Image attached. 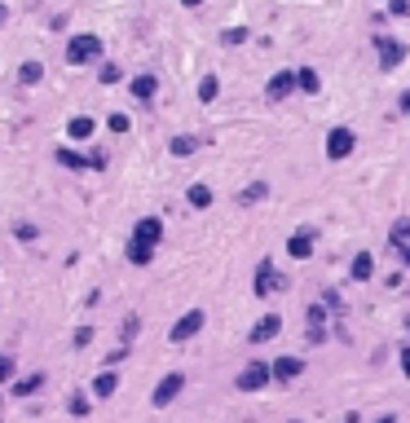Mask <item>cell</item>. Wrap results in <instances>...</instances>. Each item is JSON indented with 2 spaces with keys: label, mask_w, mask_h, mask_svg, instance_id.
Listing matches in <instances>:
<instances>
[{
  "label": "cell",
  "mask_w": 410,
  "mask_h": 423,
  "mask_svg": "<svg viewBox=\"0 0 410 423\" xmlns=\"http://www.w3.org/2000/svg\"><path fill=\"white\" fill-rule=\"evenodd\" d=\"M106 124H111V132H128V115H124V111H115L111 119H106Z\"/></svg>",
  "instance_id": "cell-33"
},
{
  "label": "cell",
  "mask_w": 410,
  "mask_h": 423,
  "mask_svg": "<svg viewBox=\"0 0 410 423\" xmlns=\"http://www.w3.org/2000/svg\"><path fill=\"white\" fill-rule=\"evenodd\" d=\"M278 331H283V318H278V313H269V318H260L256 326H251L247 340H251V344H265V340H274Z\"/></svg>",
  "instance_id": "cell-12"
},
{
  "label": "cell",
  "mask_w": 410,
  "mask_h": 423,
  "mask_svg": "<svg viewBox=\"0 0 410 423\" xmlns=\"http://www.w3.org/2000/svg\"><path fill=\"white\" fill-rule=\"evenodd\" d=\"M181 5H190V9H195V5H203V0H181Z\"/></svg>",
  "instance_id": "cell-42"
},
{
  "label": "cell",
  "mask_w": 410,
  "mask_h": 423,
  "mask_svg": "<svg viewBox=\"0 0 410 423\" xmlns=\"http://www.w3.org/2000/svg\"><path fill=\"white\" fill-rule=\"evenodd\" d=\"M128 260H132V264H150V260H154V247L132 243V238H128Z\"/></svg>",
  "instance_id": "cell-24"
},
{
  "label": "cell",
  "mask_w": 410,
  "mask_h": 423,
  "mask_svg": "<svg viewBox=\"0 0 410 423\" xmlns=\"http://www.w3.org/2000/svg\"><path fill=\"white\" fill-rule=\"evenodd\" d=\"M265 195H269V181H251L243 195H238V203H243V208H251V203H260Z\"/></svg>",
  "instance_id": "cell-21"
},
{
  "label": "cell",
  "mask_w": 410,
  "mask_h": 423,
  "mask_svg": "<svg viewBox=\"0 0 410 423\" xmlns=\"http://www.w3.org/2000/svg\"><path fill=\"white\" fill-rule=\"evenodd\" d=\"M40 388H44V375L35 370V375H27V379H18V384H14V397H35Z\"/></svg>",
  "instance_id": "cell-18"
},
{
  "label": "cell",
  "mask_w": 410,
  "mask_h": 423,
  "mask_svg": "<svg viewBox=\"0 0 410 423\" xmlns=\"http://www.w3.org/2000/svg\"><path fill=\"white\" fill-rule=\"evenodd\" d=\"M397 260H402L406 269H410V247H397Z\"/></svg>",
  "instance_id": "cell-38"
},
{
  "label": "cell",
  "mask_w": 410,
  "mask_h": 423,
  "mask_svg": "<svg viewBox=\"0 0 410 423\" xmlns=\"http://www.w3.org/2000/svg\"><path fill=\"white\" fill-rule=\"evenodd\" d=\"M186 199H190V208H199V212H203V208H212V190H208V186H199V181L186 190Z\"/></svg>",
  "instance_id": "cell-22"
},
{
  "label": "cell",
  "mask_w": 410,
  "mask_h": 423,
  "mask_svg": "<svg viewBox=\"0 0 410 423\" xmlns=\"http://www.w3.org/2000/svg\"><path fill=\"white\" fill-rule=\"evenodd\" d=\"M283 287H287V278L274 269V260H260V264H256V282H251V291H256V296H269V291H283Z\"/></svg>",
  "instance_id": "cell-5"
},
{
  "label": "cell",
  "mask_w": 410,
  "mask_h": 423,
  "mask_svg": "<svg viewBox=\"0 0 410 423\" xmlns=\"http://www.w3.org/2000/svg\"><path fill=\"white\" fill-rule=\"evenodd\" d=\"M216 93H221V80H216V75H203V80H199V102H212Z\"/></svg>",
  "instance_id": "cell-25"
},
{
  "label": "cell",
  "mask_w": 410,
  "mask_h": 423,
  "mask_svg": "<svg viewBox=\"0 0 410 423\" xmlns=\"http://www.w3.org/2000/svg\"><path fill=\"white\" fill-rule=\"evenodd\" d=\"M348 273H353V282H371V273H375V256H371V251H357L353 264H348Z\"/></svg>",
  "instance_id": "cell-14"
},
{
  "label": "cell",
  "mask_w": 410,
  "mask_h": 423,
  "mask_svg": "<svg viewBox=\"0 0 410 423\" xmlns=\"http://www.w3.org/2000/svg\"><path fill=\"white\" fill-rule=\"evenodd\" d=\"M124 357H128V348H115V353H106V366H119Z\"/></svg>",
  "instance_id": "cell-37"
},
{
  "label": "cell",
  "mask_w": 410,
  "mask_h": 423,
  "mask_svg": "<svg viewBox=\"0 0 410 423\" xmlns=\"http://www.w3.org/2000/svg\"><path fill=\"white\" fill-rule=\"evenodd\" d=\"M221 40H225V44H243V40H247V31H243V27H230V31L221 35Z\"/></svg>",
  "instance_id": "cell-35"
},
{
  "label": "cell",
  "mask_w": 410,
  "mask_h": 423,
  "mask_svg": "<svg viewBox=\"0 0 410 423\" xmlns=\"http://www.w3.org/2000/svg\"><path fill=\"white\" fill-rule=\"evenodd\" d=\"M57 163H62V168H75V172H80V168H93L89 159H84V154H75V150H66V146H57Z\"/></svg>",
  "instance_id": "cell-23"
},
{
  "label": "cell",
  "mask_w": 410,
  "mask_h": 423,
  "mask_svg": "<svg viewBox=\"0 0 410 423\" xmlns=\"http://www.w3.org/2000/svg\"><path fill=\"white\" fill-rule=\"evenodd\" d=\"M40 75H44V66H40V62H22V71H18V80H22V84H40Z\"/></svg>",
  "instance_id": "cell-28"
},
{
  "label": "cell",
  "mask_w": 410,
  "mask_h": 423,
  "mask_svg": "<svg viewBox=\"0 0 410 423\" xmlns=\"http://www.w3.org/2000/svg\"><path fill=\"white\" fill-rule=\"evenodd\" d=\"M406 331H410V318H406Z\"/></svg>",
  "instance_id": "cell-44"
},
{
  "label": "cell",
  "mask_w": 410,
  "mask_h": 423,
  "mask_svg": "<svg viewBox=\"0 0 410 423\" xmlns=\"http://www.w3.org/2000/svg\"><path fill=\"white\" fill-rule=\"evenodd\" d=\"M402 111H406V115H410V89H406V93H402Z\"/></svg>",
  "instance_id": "cell-40"
},
{
  "label": "cell",
  "mask_w": 410,
  "mask_h": 423,
  "mask_svg": "<svg viewBox=\"0 0 410 423\" xmlns=\"http://www.w3.org/2000/svg\"><path fill=\"white\" fill-rule=\"evenodd\" d=\"M9 379H14V357L0 353V384H9Z\"/></svg>",
  "instance_id": "cell-32"
},
{
  "label": "cell",
  "mask_w": 410,
  "mask_h": 423,
  "mask_svg": "<svg viewBox=\"0 0 410 423\" xmlns=\"http://www.w3.org/2000/svg\"><path fill=\"white\" fill-rule=\"evenodd\" d=\"M389 243H393V247H410V216L393 221V229H389Z\"/></svg>",
  "instance_id": "cell-19"
},
{
  "label": "cell",
  "mask_w": 410,
  "mask_h": 423,
  "mask_svg": "<svg viewBox=\"0 0 410 423\" xmlns=\"http://www.w3.org/2000/svg\"><path fill=\"white\" fill-rule=\"evenodd\" d=\"M5 18H9V9H5V5H0V27H5Z\"/></svg>",
  "instance_id": "cell-41"
},
{
  "label": "cell",
  "mask_w": 410,
  "mask_h": 423,
  "mask_svg": "<svg viewBox=\"0 0 410 423\" xmlns=\"http://www.w3.org/2000/svg\"><path fill=\"white\" fill-rule=\"evenodd\" d=\"M168 150H172L177 159H186V154H195V150H199V137H190V132H181V137H172V141H168Z\"/></svg>",
  "instance_id": "cell-16"
},
{
  "label": "cell",
  "mask_w": 410,
  "mask_h": 423,
  "mask_svg": "<svg viewBox=\"0 0 410 423\" xmlns=\"http://www.w3.org/2000/svg\"><path fill=\"white\" fill-rule=\"evenodd\" d=\"M375 49H380V71H393L406 57V44L393 40V35H375Z\"/></svg>",
  "instance_id": "cell-7"
},
{
  "label": "cell",
  "mask_w": 410,
  "mask_h": 423,
  "mask_svg": "<svg viewBox=\"0 0 410 423\" xmlns=\"http://www.w3.org/2000/svg\"><path fill=\"white\" fill-rule=\"evenodd\" d=\"M402 370L410 375V348H402Z\"/></svg>",
  "instance_id": "cell-39"
},
{
  "label": "cell",
  "mask_w": 410,
  "mask_h": 423,
  "mask_svg": "<svg viewBox=\"0 0 410 423\" xmlns=\"http://www.w3.org/2000/svg\"><path fill=\"white\" fill-rule=\"evenodd\" d=\"M93 128H98V124H93L89 115H75V119L66 124V137H71V141H89V137H93Z\"/></svg>",
  "instance_id": "cell-15"
},
{
  "label": "cell",
  "mask_w": 410,
  "mask_h": 423,
  "mask_svg": "<svg viewBox=\"0 0 410 423\" xmlns=\"http://www.w3.org/2000/svg\"><path fill=\"white\" fill-rule=\"evenodd\" d=\"M296 89H300V93H309V98H313V93H318V89H322V80H318V71H309V66H305V71H296Z\"/></svg>",
  "instance_id": "cell-20"
},
{
  "label": "cell",
  "mask_w": 410,
  "mask_h": 423,
  "mask_svg": "<svg viewBox=\"0 0 410 423\" xmlns=\"http://www.w3.org/2000/svg\"><path fill=\"white\" fill-rule=\"evenodd\" d=\"M115 388H119V379L111 370H102L98 379H93V397H102V402H106V397H115Z\"/></svg>",
  "instance_id": "cell-17"
},
{
  "label": "cell",
  "mask_w": 410,
  "mask_h": 423,
  "mask_svg": "<svg viewBox=\"0 0 410 423\" xmlns=\"http://www.w3.org/2000/svg\"><path fill=\"white\" fill-rule=\"evenodd\" d=\"M93 344V326H80L75 331V348H89Z\"/></svg>",
  "instance_id": "cell-36"
},
{
  "label": "cell",
  "mask_w": 410,
  "mask_h": 423,
  "mask_svg": "<svg viewBox=\"0 0 410 423\" xmlns=\"http://www.w3.org/2000/svg\"><path fill=\"white\" fill-rule=\"evenodd\" d=\"M269 370H274V379H278V384H292V379L305 375V357H278Z\"/></svg>",
  "instance_id": "cell-11"
},
{
  "label": "cell",
  "mask_w": 410,
  "mask_h": 423,
  "mask_svg": "<svg viewBox=\"0 0 410 423\" xmlns=\"http://www.w3.org/2000/svg\"><path fill=\"white\" fill-rule=\"evenodd\" d=\"M353 128H331L327 132V159H348L353 154Z\"/></svg>",
  "instance_id": "cell-6"
},
{
  "label": "cell",
  "mask_w": 410,
  "mask_h": 423,
  "mask_svg": "<svg viewBox=\"0 0 410 423\" xmlns=\"http://www.w3.org/2000/svg\"><path fill=\"white\" fill-rule=\"evenodd\" d=\"M313 243H318V234H313V229H296V234L287 238V256L309 260V256H313Z\"/></svg>",
  "instance_id": "cell-9"
},
{
  "label": "cell",
  "mask_w": 410,
  "mask_h": 423,
  "mask_svg": "<svg viewBox=\"0 0 410 423\" xmlns=\"http://www.w3.org/2000/svg\"><path fill=\"white\" fill-rule=\"evenodd\" d=\"M327 313H331L327 305H309V309H305V318H309V326H322V322H327Z\"/></svg>",
  "instance_id": "cell-29"
},
{
  "label": "cell",
  "mask_w": 410,
  "mask_h": 423,
  "mask_svg": "<svg viewBox=\"0 0 410 423\" xmlns=\"http://www.w3.org/2000/svg\"><path fill=\"white\" fill-rule=\"evenodd\" d=\"M322 305H327L331 313H344V300H340V291H335V287H327V296H322Z\"/></svg>",
  "instance_id": "cell-30"
},
{
  "label": "cell",
  "mask_w": 410,
  "mask_h": 423,
  "mask_svg": "<svg viewBox=\"0 0 410 423\" xmlns=\"http://www.w3.org/2000/svg\"><path fill=\"white\" fill-rule=\"evenodd\" d=\"M14 238H18V243H35V238H40V229H35L31 221H14Z\"/></svg>",
  "instance_id": "cell-26"
},
{
  "label": "cell",
  "mask_w": 410,
  "mask_h": 423,
  "mask_svg": "<svg viewBox=\"0 0 410 423\" xmlns=\"http://www.w3.org/2000/svg\"><path fill=\"white\" fill-rule=\"evenodd\" d=\"M181 388H186V375H181V370H168L163 379H159V388L150 393V406H159V410H163V406H172Z\"/></svg>",
  "instance_id": "cell-4"
},
{
  "label": "cell",
  "mask_w": 410,
  "mask_h": 423,
  "mask_svg": "<svg viewBox=\"0 0 410 423\" xmlns=\"http://www.w3.org/2000/svg\"><path fill=\"white\" fill-rule=\"evenodd\" d=\"M128 93H132V98H137V102H150L154 93H159V75H150V71H146V75H132Z\"/></svg>",
  "instance_id": "cell-13"
},
{
  "label": "cell",
  "mask_w": 410,
  "mask_h": 423,
  "mask_svg": "<svg viewBox=\"0 0 410 423\" xmlns=\"http://www.w3.org/2000/svg\"><path fill=\"white\" fill-rule=\"evenodd\" d=\"M98 53H102V40H98V35H71V44H66V62H71V66L93 62Z\"/></svg>",
  "instance_id": "cell-2"
},
{
  "label": "cell",
  "mask_w": 410,
  "mask_h": 423,
  "mask_svg": "<svg viewBox=\"0 0 410 423\" xmlns=\"http://www.w3.org/2000/svg\"><path fill=\"white\" fill-rule=\"evenodd\" d=\"M389 14L393 18H406L410 14V0H389Z\"/></svg>",
  "instance_id": "cell-34"
},
{
  "label": "cell",
  "mask_w": 410,
  "mask_h": 423,
  "mask_svg": "<svg viewBox=\"0 0 410 423\" xmlns=\"http://www.w3.org/2000/svg\"><path fill=\"white\" fill-rule=\"evenodd\" d=\"M119 75H124V71H119L115 62H106V66L98 71V80H102V84H119Z\"/></svg>",
  "instance_id": "cell-31"
},
{
  "label": "cell",
  "mask_w": 410,
  "mask_h": 423,
  "mask_svg": "<svg viewBox=\"0 0 410 423\" xmlns=\"http://www.w3.org/2000/svg\"><path fill=\"white\" fill-rule=\"evenodd\" d=\"M375 423H397V419H393V415H384V419H375Z\"/></svg>",
  "instance_id": "cell-43"
},
{
  "label": "cell",
  "mask_w": 410,
  "mask_h": 423,
  "mask_svg": "<svg viewBox=\"0 0 410 423\" xmlns=\"http://www.w3.org/2000/svg\"><path fill=\"white\" fill-rule=\"evenodd\" d=\"M265 93H269V102H287V98L296 93V71H278V75L269 80V89H265Z\"/></svg>",
  "instance_id": "cell-10"
},
{
  "label": "cell",
  "mask_w": 410,
  "mask_h": 423,
  "mask_svg": "<svg viewBox=\"0 0 410 423\" xmlns=\"http://www.w3.org/2000/svg\"><path fill=\"white\" fill-rule=\"evenodd\" d=\"M269 379H274L269 361H247V366L238 370L234 388H238V393H260V388H269Z\"/></svg>",
  "instance_id": "cell-1"
},
{
  "label": "cell",
  "mask_w": 410,
  "mask_h": 423,
  "mask_svg": "<svg viewBox=\"0 0 410 423\" xmlns=\"http://www.w3.org/2000/svg\"><path fill=\"white\" fill-rule=\"evenodd\" d=\"M132 243L159 247V243H163V221H159V216H141V221H137V229H132Z\"/></svg>",
  "instance_id": "cell-8"
},
{
  "label": "cell",
  "mask_w": 410,
  "mask_h": 423,
  "mask_svg": "<svg viewBox=\"0 0 410 423\" xmlns=\"http://www.w3.org/2000/svg\"><path fill=\"white\" fill-rule=\"evenodd\" d=\"M203 322H208V313H203V309H190V313H181V318H177V326L168 331V340H172V344H186V340H195V335L203 331Z\"/></svg>",
  "instance_id": "cell-3"
},
{
  "label": "cell",
  "mask_w": 410,
  "mask_h": 423,
  "mask_svg": "<svg viewBox=\"0 0 410 423\" xmlns=\"http://www.w3.org/2000/svg\"><path fill=\"white\" fill-rule=\"evenodd\" d=\"M66 410H71V415H75V419H84V415H89V397H84V393H71V402H66Z\"/></svg>",
  "instance_id": "cell-27"
}]
</instances>
